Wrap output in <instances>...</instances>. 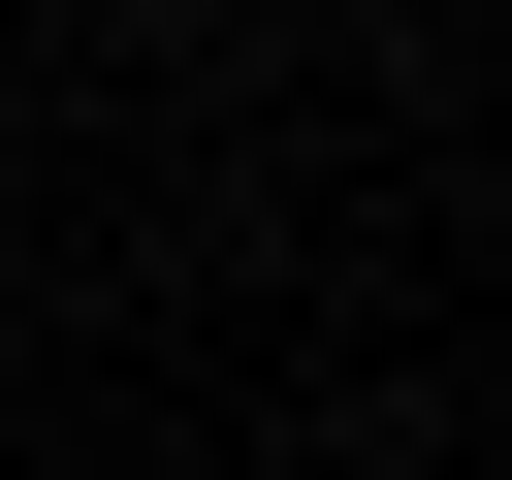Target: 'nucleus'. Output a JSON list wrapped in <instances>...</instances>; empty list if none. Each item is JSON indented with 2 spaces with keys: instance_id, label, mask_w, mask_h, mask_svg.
Here are the masks:
<instances>
[]
</instances>
